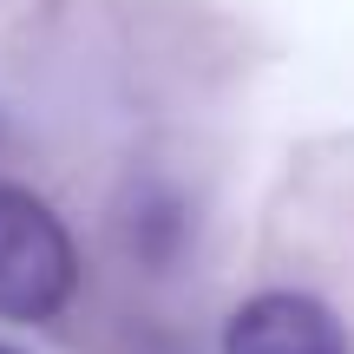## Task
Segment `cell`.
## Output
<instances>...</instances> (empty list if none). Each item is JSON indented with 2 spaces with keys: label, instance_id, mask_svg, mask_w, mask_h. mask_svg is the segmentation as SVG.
<instances>
[{
  "label": "cell",
  "instance_id": "obj_2",
  "mask_svg": "<svg viewBox=\"0 0 354 354\" xmlns=\"http://www.w3.org/2000/svg\"><path fill=\"white\" fill-rule=\"evenodd\" d=\"M223 354H354V348L328 302L302 289H263L230 315Z\"/></svg>",
  "mask_w": 354,
  "mask_h": 354
},
{
  "label": "cell",
  "instance_id": "obj_3",
  "mask_svg": "<svg viewBox=\"0 0 354 354\" xmlns=\"http://www.w3.org/2000/svg\"><path fill=\"white\" fill-rule=\"evenodd\" d=\"M0 354H13V348H0Z\"/></svg>",
  "mask_w": 354,
  "mask_h": 354
},
{
  "label": "cell",
  "instance_id": "obj_1",
  "mask_svg": "<svg viewBox=\"0 0 354 354\" xmlns=\"http://www.w3.org/2000/svg\"><path fill=\"white\" fill-rule=\"evenodd\" d=\"M79 289V250L59 210L26 184H0V322H46Z\"/></svg>",
  "mask_w": 354,
  "mask_h": 354
}]
</instances>
